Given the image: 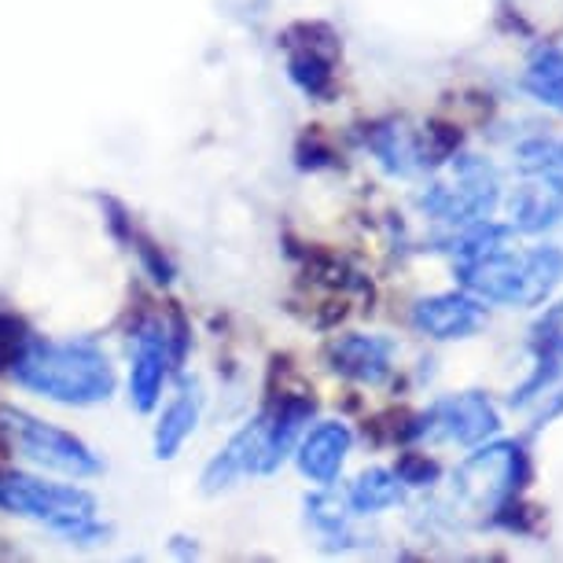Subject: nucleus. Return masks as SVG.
<instances>
[{
  "instance_id": "1",
  "label": "nucleus",
  "mask_w": 563,
  "mask_h": 563,
  "mask_svg": "<svg viewBox=\"0 0 563 563\" xmlns=\"http://www.w3.org/2000/svg\"><path fill=\"white\" fill-rule=\"evenodd\" d=\"M8 379L30 395L67 409L103 406L119 387V372H114L108 350L92 335H30L23 354L8 368Z\"/></svg>"
},
{
  "instance_id": "2",
  "label": "nucleus",
  "mask_w": 563,
  "mask_h": 563,
  "mask_svg": "<svg viewBox=\"0 0 563 563\" xmlns=\"http://www.w3.org/2000/svg\"><path fill=\"white\" fill-rule=\"evenodd\" d=\"M0 512L45 527L63 545L97 549L108 545L111 538V527L100 519L97 494H89L74 479L52 483L45 475L0 467Z\"/></svg>"
},
{
  "instance_id": "3",
  "label": "nucleus",
  "mask_w": 563,
  "mask_h": 563,
  "mask_svg": "<svg viewBox=\"0 0 563 563\" xmlns=\"http://www.w3.org/2000/svg\"><path fill=\"white\" fill-rule=\"evenodd\" d=\"M456 280L464 291H472L475 299L497 302V306H516V310H530L541 306L563 280V251L552 243L530 251L501 247L486 258L456 265Z\"/></svg>"
},
{
  "instance_id": "4",
  "label": "nucleus",
  "mask_w": 563,
  "mask_h": 563,
  "mask_svg": "<svg viewBox=\"0 0 563 563\" xmlns=\"http://www.w3.org/2000/svg\"><path fill=\"white\" fill-rule=\"evenodd\" d=\"M512 166L519 185L508 199V218L516 232H545L563 221V136L534 133L516 144Z\"/></svg>"
},
{
  "instance_id": "5",
  "label": "nucleus",
  "mask_w": 563,
  "mask_h": 563,
  "mask_svg": "<svg viewBox=\"0 0 563 563\" xmlns=\"http://www.w3.org/2000/svg\"><path fill=\"white\" fill-rule=\"evenodd\" d=\"M0 423H4L12 453L26 456L30 464L45 467V472L67 475L74 483L97 479L103 472V461L97 456V450L85 439H78L74 431L59 428V423L41 420L19 406H4V401H0Z\"/></svg>"
},
{
  "instance_id": "6",
  "label": "nucleus",
  "mask_w": 563,
  "mask_h": 563,
  "mask_svg": "<svg viewBox=\"0 0 563 563\" xmlns=\"http://www.w3.org/2000/svg\"><path fill=\"white\" fill-rule=\"evenodd\" d=\"M530 475L527 453L519 442H490L479 445L472 456H464L453 472V497L472 512L501 516L516 494L523 490Z\"/></svg>"
},
{
  "instance_id": "7",
  "label": "nucleus",
  "mask_w": 563,
  "mask_h": 563,
  "mask_svg": "<svg viewBox=\"0 0 563 563\" xmlns=\"http://www.w3.org/2000/svg\"><path fill=\"white\" fill-rule=\"evenodd\" d=\"M497 199H501V180L497 169L479 155H450L445 169L428 185L420 196V207L428 210L434 221L445 225H472L494 214Z\"/></svg>"
},
{
  "instance_id": "8",
  "label": "nucleus",
  "mask_w": 563,
  "mask_h": 563,
  "mask_svg": "<svg viewBox=\"0 0 563 563\" xmlns=\"http://www.w3.org/2000/svg\"><path fill=\"white\" fill-rule=\"evenodd\" d=\"M501 431L497 406L479 390L439 398L428 412L412 417L401 431V442H453V445H483Z\"/></svg>"
},
{
  "instance_id": "9",
  "label": "nucleus",
  "mask_w": 563,
  "mask_h": 563,
  "mask_svg": "<svg viewBox=\"0 0 563 563\" xmlns=\"http://www.w3.org/2000/svg\"><path fill=\"white\" fill-rule=\"evenodd\" d=\"M284 52H288V78L295 89L317 103L335 97V63H339V34L328 23H295L284 30Z\"/></svg>"
},
{
  "instance_id": "10",
  "label": "nucleus",
  "mask_w": 563,
  "mask_h": 563,
  "mask_svg": "<svg viewBox=\"0 0 563 563\" xmlns=\"http://www.w3.org/2000/svg\"><path fill=\"white\" fill-rule=\"evenodd\" d=\"M174 376L166 343V321L158 313H141L130 324V401L136 412H152Z\"/></svg>"
},
{
  "instance_id": "11",
  "label": "nucleus",
  "mask_w": 563,
  "mask_h": 563,
  "mask_svg": "<svg viewBox=\"0 0 563 563\" xmlns=\"http://www.w3.org/2000/svg\"><path fill=\"white\" fill-rule=\"evenodd\" d=\"M365 144H368V152L376 155V163L395 177H412V174H423V169L445 163L442 152L431 141L428 125H423V130H409L406 122H379L368 130Z\"/></svg>"
},
{
  "instance_id": "12",
  "label": "nucleus",
  "mask_w": 563,
  "mask_h": 563,
  "mask_svg": "<svg viewBox=\"0 0 563 563\" xmlns=\"http://www.w3.org/2000/svg\"><path fill=\"white\" fill-rule=\"evenodd\" d=\"M262 456H265V420L258 412L254 420H247V428H240L210 456L203 475H199V490L214 497L240 486L243 479H251V475H262Z\"/></svg>"
},
{
  "instance_id": "13",
  "label": "nucleus",
  "mask_w": 563,
  "mask_h": 563,
  "mask_svg": "<svg viewBox=\"0 0 563 563\" xmlns=\"http://www.w3.org/2000/svg\"><path fill=\"white\" fill-rule=\"evenodd\" d=\"M486 324L483 299H475L472 291H442V295H423L412 306V328L428 339L450 343V339H467Z\"/></svg>"
},
{
  "instance_id": "14",
  "label": "nucleus",
  "mask_w": 563,
  "mask_h": 563,
  "mask_svg": "<svg viewBox=\"0 0 563 563\" xmlns=\"http://www.w3.org/2000/svg\"><path fill=\"white\" fill-rule=\"evenodd\" d=\"M527 346H530L534 368H530V376L512 395V406H527V401L541 398L549 387H556L563 379V299L552 302L549 310L538 317L534 328H530Z\"/></svg>"
},
{
  "instance_id": "15",
  "label": "nucleus",
  "mask_w": 563,
  "mask_h": 563,
  "mask_svg": "<svg viewBox=\"0 0 563 563\" xmlns=\"http://www.w3.org/2000/svg\"><path fill=\"white\" fill-rule=\"evenodd\" d=\"M328 365L343 379H354L361 387H379L395 372V343L384 335H335L324 350Z\"/></svg>"
},
{
  "instance_id": "16",
  "label": "nucleus",
  "mask_w": 563,
  "mask_h": 563,
  "mask_svg": "<svg viewBox=\"0 0 563 563\" xmlns=\"http://www.w3.org/2000/svg\"><path fill=\"white\" fill-rule=\"evenodd\" d=\"M350 445H354V434H350L343 420H324L317 428L302 431L299 445H295V464H299L302 479L328 490L339 479V472H343Z\"/></svg>"
},
{
  "instance_id": "17",
  "label": "nucleus",
  "mask_w": 563,
  "mask_h": 563,
  "mask_svg": "<svg viewBox=\"0 0 563 563\" xmlns=\"http://www.w3.org/2000/svg\"><path fill=\"white\" fill-rule=\"evenodd\" d=\"M100 207H103V221H108L111 236L119 240L130 254H136L141 269L152 276L158 288H169V284H174V276H177V265L166 254L163 243H158L152 232H144L141 225H136V218L119 203V199L108 196V199H100Z\"/></svg>"
},
{
  "instance_id": "18",
  "label": "nucleus",
  "mask_w": 563,
  "mask_h": 563,
  "mask_svg": "<svg viewBox=\"0 0 563 563\" xmlns=\"http://www.w3.org/2000/svg\"><path fill=\"white\" fill-rule=\"evenodd\" d=\"M199 417H203V390H199L196 379H180L177 395L163 406L152 431V450L158 461H174L185 450L199 428Z\"/></svg>"
},
{
  "instance_id": "19",
  "label": "nucleus",
  "mask_w": 563,
  "mask_h": 563,
  "mask_svg": "<svg viewBox=\"0 0 563 563\" xmlns=\"http://www.w3.org/2000/svg\"><path fill=\"white\" fill-rule=\"evenodd\" d=\"M406 494V483L398 479V472L390 467H368L361 472L346 490V508L354 516H376V512H387L395 508Z\"/></svg>"
},
{
  "instance_id": "20",
  "label": "nucleus",
  "mask_w": 563,
  "mask_h": 563,
  "mask_svg": "<svg viewBox=\"0 0 563 563\" xmlns=\"http://www.w3.org/2000/svg\"><path fill=\"white\" fill-rule=\"evenodd\" d=\"M523 89L545 108L563 114V45H541L523 70Z\"/></svg>"
},
{
  "instance_id": "21",
  "label": "nucleus",
  "mask_w": 563,
  "mask_h": 563,
  "mask_svg": "<svg viewBox=\"0 0 563 563\" xmlns=\"http://www.w3.org/2000/svg\"><path fill=\"white\" fill-rule=\"evenodd\" d=\"M306 516L313 519V527L328 534L332 541H339L346 534V505H339L332 494H313L306 497Z\"/></svg>"
},
{
  "instance_id": "22",
  "label": "nucleus",
  "mask_w": 563,
  "mask_h": 563,
  "mask_svg": "<svg viewBox=\"0 0 563 563\" xmlns=\"http://www.w3.org/2000/svg\"><path fill=\"white\" fill-rule=\"evenodd\" d=\"M34 335L26 321L12 310H0V376H8V368L15 365V357L23 354L26 339Z\"/></svg>"
},
{
  "instance_id": "23",
  "label": "nucleus",
  "mask_w": 563,
  "mask_h": 563,
  "mask_svg": "<svg viewBox=\"0 0 563 563\" xmlns=\"http://www.w3.org/2000/svg\"><path fill=\"white\" fill-rule=\"evenodd\" d=\"M166 343H169V361H174V372L185 368L188 354H192V324L180 310H169L166 317Z\"/></svg>"
},
{
  "instance_id": "24",
  "label": "nucleus",
  "mask_w": 563,
  "mask_h": 563,
  "mask_svg": "<svg viewBox=\"0 0 563 563\" xmlns=\"http://www.w3.org/2000/svg\"><path fill=\"white\" fill-rule=\"evenodd\" d=\"M395 472L406 486H431L439 479V464L428 461V453H401Z\"/></svg>"
}]
</instances>
